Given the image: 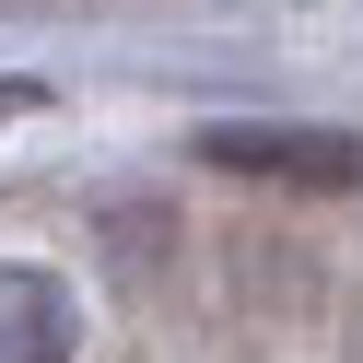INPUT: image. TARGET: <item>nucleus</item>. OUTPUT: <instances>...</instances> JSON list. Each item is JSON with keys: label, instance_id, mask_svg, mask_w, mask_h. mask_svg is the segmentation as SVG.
Returning <instances> with one entry per match:
<instances>
[{"label": "nucleus", "instance_id": "f257e3e1", "mask_svg": "<svg viewBox=\"0 0 363 363\" xmlns=\"http://www.w3.org/2000/svg\"><path fill=\"white\" fill-rule=\"evenodd\" d=\"M199 164H235V176H293V188H352L363 141L352 129H211Z\"/></svg>", "mask_w": 363, "mask_h": 363}, {"label": "nucleus", "instance_id": "f03ea898", "mask_svg": "<svg viewBox=\"0 0 363 363\" xmlns=\"http://www.w3.org/2000/svg\"><path fill=\"white\" fill-rule=\"evenodd\" d=\"M0 363H71V293L48 269H0Z\"/></svg>", "mask_w": 363, "mask_h": 363}, {"label": "nucleus", "instance_id": "7ed1b4c3", "mask_svg": "<svg viewBox=\"0 0 363 363\" xmlns=\"http://www.w3.org/2000/svg\"><path fill=\"white\" fill-rule=\"evenodd\" d=\"M352 363H363V316H352Z\"/></svg>", "mask_w": 363, "mask_h": 363}]
</instances>
